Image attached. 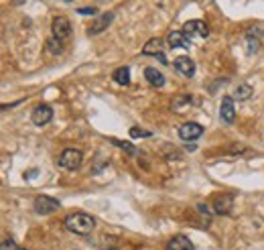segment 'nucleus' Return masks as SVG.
Wrapping results in <instances>:
<instances>
[{
  "mask_svg": "<svg viewBox=\"0 0 264 250\" xmlns=\"http://www.w3.org/2000/svg\"><path fill=\"white\" fill-rule=\"evenodd\" d=\"M47 51H49V53H53V55H59V53L63 51L61 41H59V39H55V37H53V39H49V41H47Z\"/></svg>",
  "mask_w": 264,
  "mask_h": 250,
  "instance_id": "nucleus-18",
  "label": "nucleus"
},
{
  "mask_svg": "<svg viewBox=\"0 0 264 250\" xmlns=\"http://www.w3.org/2000/svg\"><path fill=\"white\" fill-rule=\"evenodd\" d=\"M163 45H165V43H163V39H150L148 43L144 45L143 53H144V55H155V57H159V61H161V63L169 65V61H167L165 53H163V49H165Z\"/></svg>",
  "mask_w": 264,
  "mask_h": 250,
  "instance_id": "nucleus-7",
  "label": "nucleus"
},
{
  "mask_svg": "<svg viewBox=\"0 0 264 250\" xmlns=\"http://www.w3.org/2000/svg\"><path fill=\"white\" fill-rule=\"evenodd\" d=\"M77 15H83V17H88V15H96V6H88V8H77Z\"/></svg>",
  "mask_w": 264,
  "mask_h": 250,
  "instance_id": "nucleus-22",
  "label": "nucleus"
},
{
  "mask_svg": "<svg viewBox=\"0 0 264 250\" xmlns=\"http://www.w3.org/2000/svg\"><path fill=\"white\" fill-rule=\"evenodd\" d=\"M203 134V126L197 122H185L181 128H179V136L183 138V141H195Z\"/></svg>",
  "mask_w": 264,
  "mask_h": 250,
  "instance_id": "nucleus-9",
  "label": "nucleus"
},
{
  "mask_svg": "<svg viewBox=\"0 0 264 250\" xmlns=\"http://www.w3.org/2000/svg\"><path fill=\"white\" fill-rule=\"evenodd\" d=\"M246 43H248V53H256L260 49V41L258 39H252V35H248Z\"/></svg>",
  "mask_w": 264,
  "mask_h": 250,
  "instance_id": "nucleus-20",
  "label": "nucleus"
},
{
  "mask_svg": "<svg viewBox=\"0 0 264 250\" xmlns=\"http://www.w3.org/2000/svg\"><path fill=\"white\" fill-rule=\"evenodd\" d=\"M130 136H134V138H138V136H150V132L138 130V128H130Z\"/></svg>",
  "mask_w": 264,
  "mask_h": 250,
  "instance_id": "nucleus-23",
  "label": "nucleus"
},
{
  "mask_svg": "<svg viewBox=\"0 0 264 250\" xmlns=\"http://www.w3.org/2000/svg\"><path fill=\"white\" fill-rule=\"evenodd\" d=\"M167 250H193V242L183 234H177L167 242Z\"/></svg>",
  "mask_w": 264,
  "mask_h": 250,
  "instance_id": "nucleus-13",
  "label": "nucleus"
},
{
  "mask_svg": "<svg viewBox=\"0 0 264 250\" xmlns=\"http://www.w3.org/2000/svg\"><path fill=\"white\" fill-rule=\"evenodd\" d=\"M112 19H114L112 12H104V15L96 17V19H94V23L88 26V35H100L102 31H106V29H108V25L112 23Z\"/></svg>",
  "mask_w": 264,
  "mask_h": 250,
  "instance_id": "nucleus-8",
  "label": "nucleus"
},
{
  "mask_svg": "<svg viewBox=\"0 0 264 250\" xmlns=\"http://www.w3.org/2000/svg\"><path fill=\"white\" fill-rule=\"evenodd\" d=\"M183 33H185L187 39H193V37L205 39L207 35H210V31H207V25L203 21H189V23H185Z\"/></svg>",
  "mask_w": 264,
  "mask_h": 250,
  "instance_id": "nucleus-6",
  "label": "nucleus"
},
{
  "mask_svg": "<svg viewBox=\"0 0 264 250\" xmlns=\"http://www.w3.org/2000/svg\"><path fill=\"white\" fill-rule=\"evenodd\" d=\"M173 65H175L177 72L183 74L185 77H193V75H195V63H193L189 57H177Z\"/></svg>",
  "mask_w": 264,
  "mask_h": 250,
  "instance_id": "nucleus-12",
  "label": "nucleus"
},
{
  "mask_svg": "<svg viewBox=\"0 0 264 250\" xmlns=\"http://www.w3.org/2000/svg\"><path fill=\"white\" fill-rule=\"evenodd\" d=\"M112 77L116 79V83H120V86H128L130 83V69L128 67H118Z\"/></svg>",
  "mask_w": 264,
  "mask_h": 250,
  "instance_id": "nucleus-16",
  "label": "nucleus"
},
{
  "mask_svg": "<svg viewBox=\"0 0 264 250\" xmlns=\"http://www.w3.org/2000/svg\"><path fill=\"white\" fill-rule=\"evenodd\" d=\"M232 207H234V198L230 196V193H221V196L214 201V210H216V214H219V216L230 214Z\"/></svg>",
  "mask_w": 264,
  "mask_h": 250,
  "instance_id": "nucleus-10",
  "label": "nucleus"
},
{
  "mask_svg": "<svg viewBox=\"0 0 264 250\" xmlns=\"http://www.w3.org/2000/svg\"><path fill=\"white\" fill-rule=\"evenodd\" d=\"M63 226L69 230V232H73V234H79V236H86L94 230L96 226V220L90 216V214H69L65 220H63Z\"/></svg>",
  "mask_w": 264,
  "mask_h": 250,
  "instance_id": "nucleus-1",
  "label": "nucleus"
},
{
  "mask_svg": "<svg viewBox=\"0 0 264 250\" xmlns=\"http://www.w3.org/2000/svg\"><path fill=\"white\" fill-rule=\"evenodd\" d=\"M81 161H83V155H81V150H77V149H65L59 155V165L67 171H75L77 167L81 165Z\"/></svg>",
  "mask_w": 264,
  "mask_h": 250,
  "instance_id": "nucleus-2",
  "label": "nucleus"
},
{
  "mask_svg": "<svg viewBox=\"0 0 264 250\" xmlns=\"http://www.w3.org/2000/svg\"><path fill=\"white\" fill-rule=\"evenodd\" d=\"M167 41H169L171 47H179V49H189L191 47V39H187L183 31H173Z\"/></svg>",
  "mask_w": 264,
  "mask_h": 250,
  "instance_id": "nucleus-14",
  "label": "nucleus"
},
{
  "mask_svg": "<svg viewBox=\"0 0 264 250\" xmlns=\"http://www.w3.org/2000/svg\"><path fill=\"white\" fill-rule=\"evenodd\" d=\"M51 31H53V37L59 39V41H65L69 35H72V25L65 17H55L53 23H51Z\"/></svg>",
  "mask_w": 264,
  "mask_h": 250,
  "instance_id": "nucleus-4",
  "label": "nucleus"
},
{
  "mask_svg": "<svg viewBox=\"0 0 264 250\" xmlns=\"http://www.w3.org/2000/svg\"><path fill=\"white\" fill-rule=\"evenodd\" d=\"M33 205H35V212L37 214H53V212H57L59 207H61V203L57 200L49 198V196H39Z\"/></svg>",
  "mask_w": 264,
  "mask_h": 250,
  "instance_id": "nucleus-3",
  "label": "nucleus"
},
{
  "mask_svg": "<svg viewBox=\"0 0 264 250\" xmlns=\"http://www.w3.org/2000/svg\"><path fill=\"white\" fill-rule=\"evenodd\" d=\"M219 116L224 122L232 124L236 120V110H234V98H230V96H226L224 100H221V106H219Z\"/></svg>",
  "mask_w": 264,
  "mask_h": 250,
  "instance_id": "nucleus-11",
  "label": "nucleus"
},
{
  "mask_svg": "<svg viewBox=\"0 0 264 250\" xmlns=\"http://www.w3.org/2000/svg\"><path fill=\"white\" fill-rule=\"evenodd\" d=\"M144 77L148 79L150 86H155V88H163L165 86V75L161 72H157L155 67H146L144 69Z\"/></svg>",
  "mask_w": 264,
  "mask_h": 250,
  "instance_id": "nucleus-15",
  "label": "nucleus"
},
{
  "mask_svg": "<svg viewBox=\"0 0 264 250\" xmlns=\"http://www.w3.org/2000/svg\"><path fill=\"white\" fill-rule=\"evenodd\" d=\"M0 250H21V248L15 240H4L2 244H0Z\"/></svg>",
  "mask_w": 264,
  "mask_h": 250,
  "instance_id": "nucleus-21",
  "label": "nucleus"
},
{
  "mask_svg": "<svg viewBox=\"0 0 264 250\" xmlns=\"http://www.w3.org/2000/svg\"><path fill=\"white\" fill-rule=\"evenodd\" d=\"M250 96H252V88H250L248 83H242V86L236 88L234 98H236V100H240V102H244V100H248V98H250Z\"/></svg>",
  "mask_w": 264,
  "mask_h": 250,
  "instance_id": "nucleus-17",
  "label": "nucleus"
},
{
  "mask_svg": "<svg viewBox=\"0 0 264 250\" xmlns=\"http://www.w3.org/2000/svg\"><path fill=\"white\" fill-rule=\"evenodd\" d=\"M110 143L116 145L118 149H124L126 152H130V155H136V149L130 145V143H124V141H118V138H110Z\"/></svg>",
  "mask_w": 264,
  "mask_h": 250,
  "instance_id": "nucleus-19",
  "label": "nucleus"
},
{
  "mask_svg": "<svg viewBox=\"0 0 264 250\" xmlns=\"http://www.w3.org/2000/svg\"><path fill=\"white\" fill-rule=\"evenodd\" d=\"M31 118H33V124H37V126H45V124H49L53 120V108L47 104H39L31 112Z\"/></svg>",
  "mask_w": 264,
  "mask_h": 250,
  "instance_id": "nucleus-5",
  "label": "nucleus"
}]
</instances>
